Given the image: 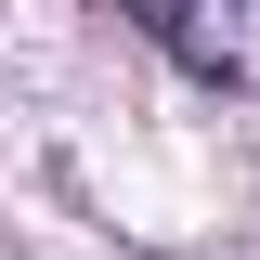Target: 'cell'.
Wrapping results in <instances>:
<instances>
[{"instance_id": "1", "label": "cell", "mask_w": 260, "mask_h": 260, "mask_svg": "<svg viewBox=\"0 0 260 260\" xmlns=\"http://www.w3.org/2000/svg\"><path fill=\"white\" fill-rule=\"evenodd\" d=\"M143 26L195 65V78H221V91H260V0H143Z\"/></svg>"}]
</instances>
